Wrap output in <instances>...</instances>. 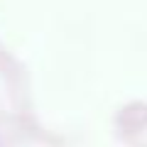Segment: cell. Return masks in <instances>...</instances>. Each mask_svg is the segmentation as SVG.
<instances>
[]
</instances>
